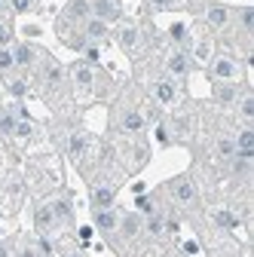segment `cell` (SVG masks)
I'll return each instance as SVG.
<instances>
[{
	"label": "cell",
	"instance_id": "7",
	"mask_svg": "<svg viewBox=\"0 0 254 257\" xmlns=\"http://www.w3.org/2000/svg\"><path fill=\"white\" fill-rule=\"evenodd\" d=\"M37 46L34 43H28V40H22V43H16L13 46V58H16V71H22V74H28V71H34V64H37Z\"/></svg>",
	"mask_w": 254,
	"mask_h": 257
},
{
	"label": "cell",
	"instance_id": "5",
	"mask_svg": "<svg viewBox=\"0 0 254 257\" xmlns=\"http://www.w3.org/2000/svg\"><path fill=\"white\" fill-rule=\"evenodd\" d=\"M190 68H193V61H190V55H187V49H184V46H178V49H172V52L166 55V74H169L172 80L187 77V74H190Z\"/></svg>",
	"mask_w": 254,
	"mask_h": 257
},
{
	"label": "cell",
	"instance_id": "12",
	"mask_svg": "<svg viewBox=\"0 0 254 257\" xmlns=\"http://www.w3.org/2000/svg\"><path fill=\"white\" fill-rule=\"evenodd\" d=\"M230 22H233V13H230L227 7L211 4V7L205 10V25H208L211 31H227V28H230Z\"/></svg>",
	"mask_w": 254,
	"mask_h": 257
},
{
	"label": "cell",
	"instance_id": "4",
	"mask_svg": "<svg viewBox=\"0 0 254 257\" xmlns=\"http://www.w3.org/2000/svg\"><path fill=\"white\" fill-rule=\"evenodd\" d=\"M119 214H122V211H119L116 205H110V208H95V211H92V227L98 230L101 236L110 239V236L116 233V227H119Z\"/></svg>",
	"mask_w": 254,
	"mask_h": 257
},
{
	"label": "cell",
	"instance_id": "13",
	"mask_svg": "<svg viewBox=\"0 0 254 257\" xmlns=\"http://www.w3.org/2000/svg\"><path fill=\"white\" fill-rule=\"evenodd\" d=\"M242 89H245V86H239V83H214L211 95H214V101H217V104L233 107V104H236V98L242 95Z\"/></svg>",
	"mask_w": 254,
	"mask_h": 257
},
{
	"label": "cell",
	"instance_id": "21",
	"mask_svg": "<svg viewBox=\"0 0 254 257\" xmlns=\"http://www.w3.org/2000/svg\"><path fill=\"white\" fill-rule=\"evenodd\" d=\"M236 25H239V34L242 37H251L254 34V7L236 10Z\"/></svg>",
	"mask_w": 254,
	"mask_h": 257
},
{
	"label": "cell",
	"instance_id": "28",
	"mask_svg": "<svg viewBox=\"0 0 254 257\" xmlns=\"http://www.w3.org/2000/svg\"><path fill=\"white\" fill-rule=\"evenodd\" d=\"M169 34L184 46V40H187V28H184V25H172V28H169Z\"/></svg>",
	"mask_w": 254,
	"mask_h": 257
},
{
	"label": "cell",
	"instance_id": "17",
	"mask_svg": "<svg viewBox=\"0 0 254 257\" xmlns=\"http://www.w3.org/2000/svg\"><path fill=\"white\" fill-rule=\"evenodd\" d=\"M153 98L160 101V104H166V107L175 104V101H178V86H175L172 80H156V83H153Z\"/></svg>",
	"mask_w": 254,
	"mask_h": 257
},
{
	"label": "cell",
	"instance_id": "27",
	"mask_svg": "<svg viewBox=\"0 0 254 257\" xmlns=\"http://www.w3.org/2000/svg\"><path fill=\"white\" fill-rule=\"evenodd\" d=\"M10 7H13V13L25 16V13H31V10H34V0H10Z\"/></svg>",
	"mask_w": 254,
	"mask_h": 257
},
{
	"label": "cell",
	"instance_id": "23",
	"mask_svg": "<svg viewBox=\"0 0 254 257\" xmlns=\"http://www.w3.org/2000/svg\"><path fill=\"white\" fill-rule=\"evenodd\" d=\"M16 74V58H13V46H0V77Z\"/></svg>",
	"mask_w": 254,
	"mask_h": 257
},
{
	"label": "cell",
	"instance_id": "22",
	"mask_svg": "<svg viewBox=\"0 0 254 257\" xmlns=\"http://www.w3.org/2000/svg\"><path fill=\"white\" fill-rule=\"evenodd\" d=\"M214 153L224 159V163H230V159L236 156V144H233V138H230V135H220V138L214 141Z\"/></svg>",
	"mask_w": 254,
	"mask_h": 257
},
{
	"label": "cell",
	"instance_id": "2",
	"mask_svg": "<svg viewBox=\"0 0 254 257\" xmlns=\"http://www.w3.org/2000/svg\"><path fill=\"white\" fill-rule=\"evenodd\" d=\"M208 77L214 83H239L242 80V61L236 55H227L220 52L208 61Z\"/></svg>",
	"mask_w": 254,
	"mask_h": 257
},
{
	"label": "cell",
	"instance_id": "25",
	"mask_svg": "<svg viewBox=\"0 0 254 257\" xmlns=\"http://www.w3.org/2000/svg\"><path fill=\"white\" fill-rule=\"evenodd\" d=\"M31 135H34V122H31V119H19L10 138H16V141H28Z\"/></svg>",
	"mask_w": 254,
	"mask_h": 257
},
{
	"label": "cell",
	"instance_id": "11",
	"mask_svg": "<svg viewBox=\"0 0 254 257\" xmlns=\"http://www.w3.org/2000/svg\"><path fill=\"white\" fill-rule=\"evenodd\" d=\"M116 40H119V49H122V52L135 55V52L141 49V28H138V25H122L119 34H116Z\"/></svg>",
	"mask_w": 254,
	"mask_h": 257
},
{
	"label": "cell",
	"instance_id": "8",
	"mask_svg": "<svg viewBox=\"0 0 254 257\" xmlns=\"http://www.w3.org/2000/svg\"><path fill=\"white\" fill-rule=\"evenodd\" d=\"M92 4V16L95 19H101V22H119L122 16V7H119V0H89Z\"/></svg>",
	"mask_w": 254,
	"mask_h": 257
},
{
	"label": "cell",
	"instance_id": "31",
	"mask_svg": "<svg viewBox=\"0 0 254 257\" xmlns=\"http://www.w3.org/2000/svg\"><path fill=\"white\" fill-rule=\"evenodd\" d=\"M61 257H83V254H80V251H65Z\"/></svg>",
	"mask_w": 254,
	"mask_h": 257
},
{
	"label": "cell",
	"instance_id": "29",
	"mask_svg": "<svg viewBox=\"0 0 254 257\" xmlns=\"http://www.w3.org/2000/svg\"><path fill=\"white\" fill-rule=\"evenodd\" d=\"M10 40H13V31L0 22V46H10Z\"/></svg>",
	"mask_w": 254,
	"mask_h": 257
},
{
	"label": "cell",
	"instance_id": "26",
	"mask_svg": "<svg viewBox=\"0 0 254 257\" xmlns=\"http://www.w3.org/2000/svg\"><path fill=\"white\" fill-rule=\"evenodd\" d=\"M4 80H7L10 95H16V98H25V95H28V80H16L13 74H10V77H4Z\"/></svg>",
	"mask_w": 254,
	"mask_h": 257
},
{
	"label": "cell",
	"instance_id": "14",
	"mask_svg": "<svg viewBox=\"0 0 254 257\" xmlns=\"http://www.w3.org/2000/svg\"><path fill=\"white\" fill-rule=\"evenodd\" d=\"M233 107H236L242 125H251V122H254V92H251V89H242V95L236 98Z\"/></svg>",
	"mask_w": 254,
	"mask_h": 257
},
{
	"label": "cell",
	"instance_id": "10",
	"mask_svg": "<svg viewBox=\"0 0 254 257\" xmlns=\"http://www.w3.org/2000/svg\"><path fill=\"white\" fill-rule=\"evenodd\" d=\"M89 202H92V211L95 208H110L116 202V187L113 184H95L92 193H89Z\"/></svg>",
	"mask_w": 254,
	"mask_h": 257
},
{
	"label": "cell",
	"instance_id": "9",
	"mask_svg": "<svg viewBox=\"0 0 254 257\" xmlns=\"http://www.w3.org/2000/svg\"><path fill=\"white\" fill-rule=\"evenodd\" d=\"M71 80H74V89L89 92L95 86V68H92L89 61H77L74 68H71Z\"/></svg>",
	"mask_w": 254,
	"mask_h": 257
},
{
	"label": "cell",
	"instance_id": "19",
	"mask_svg": "<svg viewBox=\"0 0 254 257\" xmlns=\"http://www.w3.org/2000/svg\"><path fill=\"white\" fill-rule=\"evenodd\" d=\"M233 144H236V153L254 156V125H242L239 132L233 135Z\"/></svg>",
	"mask_w": 254,
	"mask_h": 257
},
{
	"label": "cell",
	"instance_id": "20",
	"mask_svg": "<svg viewBox=\"0 0 254 257\" xmlns=\"http://www.w3.org/2000/svg\"><path fill=\"white\" fill-rule=\"evenodd\" d=\"M144 125H147V119H144V113H138V110H125V113L119 116V128H122V132H129V135L144 132Z\"/></svg>",
	"mask_w": 254,
	"mask_h": 257
},
{
	"label": "cell",
	"instance_id": "6",
	"mask_svg": "<svg viewBox=\"0 0 254 257\" xmlns=\"http://www.w3.org/2000/svg\"><path fill=\"white\" fill-rule=\"evenodd\" d=\"M80 37H83L86 43H92V46H98V43H104V40L110 37V25L92 16V19H86V22L80 25Z\"/></svg>",
	"mask_w": 254,
	"mask_h": 257
},
{
	"label": "cell",
	"instance_id": "1",
	"mask_svg": "<svg viewBox=\"0 0 254 257\" xmlns=\"http://www.w3.org/2000/svg\"><path fill=\"white\" fill-rule=\"evenodd\" d=\"M163 190H166L169 202H172L178 211H196V208H199V190H196L193 181H190V175H178V178L166 181Z\"/></svg>",
	"mask_w": 254,
	"mask_h": 257
},
{
	"label": "cell",
	"instance_id": "15",
	"mask_svg": "<svg viewBox=\"0 0 254 257\" xmlns=\"http://www.w3.org/2000/svg\"><path fill=\"white\" fill-rule=\"evenodd\" d=\"M211 223H214V227L217 230H224V233H230V230H236L239 227V214L233 211V208H214L211 211Z\"/></svg>",
	"mask_w": 254,
	"mask_h": 257
},
{
	"label": "cell",
	"instance_id": "16",
	"mask_svg": "<svg viewBox=\"0 0 254 257\" xmlns=\"http://www.w3.org/2000/svg\"><path fill=\"white\" fill-rule=\"evenodd\" d=\"M65 19H68V22L83 25L86 19H92V4H89V0H68V7H65Z\"/></svg>",
	"mask_w": 254,
	"mask_h": 257
},
{
	"label": "cell",
	"instance_id": "3",
	"mask_svg": "<svg viewBox=\"0 0 254 257\" xmlns=\"http://www.w3.org/2000/svg\"><path fill=\"white\" fill-rule=\"evenodd\" d=\"M144 233V217L138 211H122L119 214V227L110 239H119V242H135L138 236Z\"/></svg>",
	"mask_w": 254,
	"mask_h": 257
},
{
	"label": "cell",
	"instance_id": "18",
	"mask_svg": "<svg viewBox=\"0 0 254 257\" xmlns=\"http://www.w3.org/2000/svg\"><path fill=\"white\" fill-rule=\"evenodd\" d=\"M251 172H254V156H242V153H236V156L230 159V175H233L236 181H248Z\"/></svg>",
	"mask_w": 254,
	"mask_h": 257
},
{
	"label": "cell",
	"instance_id": "32",
	"mask_svg": "<svg viewBox=\"0 0 254 257\" xmlns=\"http://www.w3.org/2000/svg\"><path fill=\"white\" fill-rule=\"evenodd\" d=\"M0 16H4V0H0Z\"/></svg>",
	"mask_w": 254,
	"mask_h": 257
},
{
	"label": "cell",
	"instance_id": "30",
	"mask_svg": "<svg viewBox=\"0 0 254 257\" xmlns=\"http://www.w3.org/2000/svg\"><path fill=\"white\" fill-rule=\"evenodd\" d=\"M0 257H13V245L10 242H0Z\"/></svg>",
	"mask_w": 254,
	"mask_h": 257
},
{
	"label": "cell",
	"instance_id": "24",
	"mask_svg": "<svg viewBox=\"0 0 254 257\" xmlns=\"http://www.w3.org/2000/svg\"><path fill=\"white\" fill-rule=\"evenodd\" d=\"M13 257H43V254H40V245H37V242L25 239V242H19V245L13 248Z\"/></svg>",
	"mask_w": 254,
	"mask_h": 257
}]
</instances>
